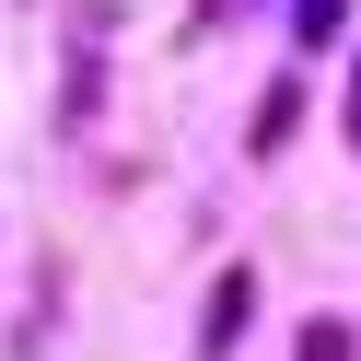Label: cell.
Wrapping results in <instances>:
<instances>
[{
  "instance_id": "obj_1",
  "label": "cell",
  "mask_w": 361,
  "mask_h": 361,
  "mask_svg": "<svg viewBox=\"0 0 361 361\" xmlns=\"http://www.w3.org/2000/svg\"><path fill=\"white\" fill-rule=\"evenodd\" d=\"M303 361H350V326H303Z\"/></svg>"
},
{
  "instance_id": "obj_2",
  "label": "cell",
  "mask_w": 361,
  "mask_h": 361,
  "mask_svg": "<svg viewBox=\"0 0 361 361\" xmlns=\"http://www.w3.org/2000/svg\"><path fill=\"white\" fill-rule=\"evenodd\" d=\"M303 24H314V35H326V24H338V0H303Z\"/></svg>"
}]
</instances>
